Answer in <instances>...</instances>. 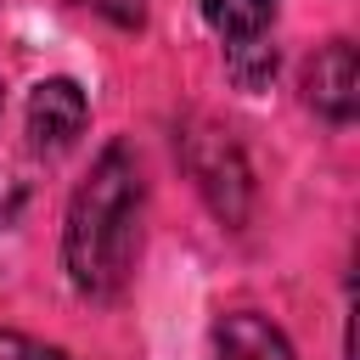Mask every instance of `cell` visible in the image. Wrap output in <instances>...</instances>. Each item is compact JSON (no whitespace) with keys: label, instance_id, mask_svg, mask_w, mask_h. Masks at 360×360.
<instances>
[{"label":"cell","instance_id":"obj_1","mask_svg":"<svg viewBox=\"0 0 360 360\" xmlns=\"http://www.w3.org/2000/svg\"><path fill=\"white\" fill-rule=\"evenodd\" d=\"M146 169L129 135H107L62 208V276L84 304H112L135 281Z\"/></svg>","mask_w":360,"mask_h":360},{"label":"cell","instance_id":"obj_2","mask_svg":"<svg viewBox=\"0 0 360 360\" xmlns=\"http://www.w3.org/2000/svg\"><path fill=\"white\" fill-rule=\"evenodd\" d=\"M174 158H180L186 180L197 186V197L208 202V214L219 225L242 231L253 214V169H248L242 141L214 118H186L174 129Z\"/></svg>","mask_w":360,"mask_h":360},{"label":"cell","instance_id":"obj_3","mask_svg":"<svg viewBox=\"0 0 360 360\" xmlns=\"http://www.w3.org/2000/svg\"><path fill=\"white\" fill-rule=\"evenodd\" d=\"M298 96L326 129H349L354 124V112H360V51H354L349 34H332L326 45H315L304 56Z\"/></svg>","mask_w":360,"mask_h":360},{"label":"cell","instance_id":"obj_4","mask_svg":"<svg viewBox=\"0 0 360 360\" xmlns=\"http://www.w3.org/2000/svg\"><path fill=\"white\" fill-rule=\"evenodd\" d=\"M84 129H90V96H84L79 79L51 73V79H39L28 90V101H22V135H28V146L39 158L73 152L84 141Z\"/></svg>","mask_w":360,"mask_h":360},{"label":"cell","instance_id":"obj_5","mask_svg":"<svg viewBox=\"0 0 360 360\" xmlns=\"http://www.w3.org/2000/svg\"><path fill=\"white\" fill-rule=\"evenodd\" d=\"M208 360H298V349L264 309H225L208 326Z\"/></svg>","mask_w":360,"mask_h":360},{"label":"cell","instance_id":"obj_6","mask_svg":"<svg viewBox=\"0 0 360 360\" xmlns=\"http://www.w3.org/2000/svg\"><path fill=\"white\" fill-rule=\"evenodd\" d=\"M276 6L281 0H197V17L219 39V51H248L276 39Z\"/></svg>","mask_w":360,"mask_h":360},{"label":"cell","instance_id":"obj_7","mask_svg":"<svg viewBox=\"0 0 360 360\" xmlns=\"http://www.w3.org/2000/svg\"><path fill=\"white\" fill-rule=\"evenodd\" d=\"M276 39H264V45H248V51H225V73H231V84L236 90H248V96H259V90H270V79H276Z\"/></svg>","mask_w":360,"mask_h":360},{"label":"cell","instance_id":"obj_8","mask_svg":"<svg viewBox=\"0 0 360 360\" xmlns=\"http://www.w3.org/2000/svg\"><path fill=\"white\" fill-rule=\"evenodd\" d=\"M0 360H68L62 343H45L34 332H17V326H0Z\"/></svg>","mask_w":360,"mask_h":360},{"label":"cell","instance_id":"obj_9","mask_svg":"<svg viewBox=\"0 0 360 360\" xmlns=\"http://www.w3.org/2000/svg\"><path fill=\"white\" fill-rule=\"evenodd\" d=\"M73 6L129 34V28H141V22H146V6H152V0H73Z\"/></svg>","mask_w":360,"mask_h":360},{"label":"cell","instance_id":"obj_10","mask_svg":"<svg viewBox=\"0 0 360 360\" xmlns=\"http://www.w3.org/2000/svg\"><path fill=\"white\" fill-rule=\"evenodd\" d=\"M0 112H6V84H0Z\"/></svg>","mask_w":360,"mask_h":360}]
</instances>
